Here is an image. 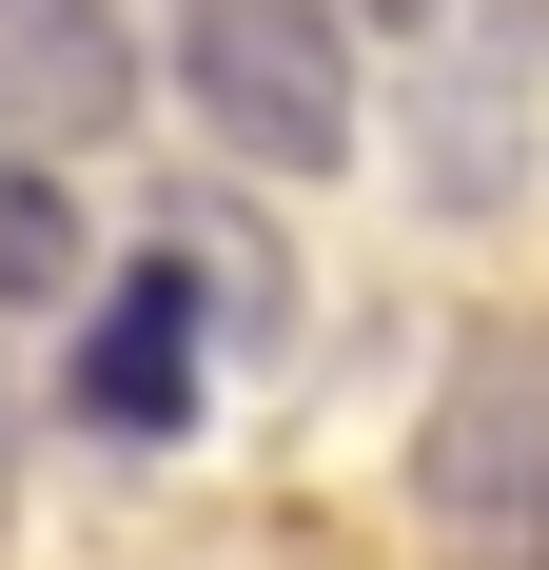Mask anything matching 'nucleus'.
Instances as JSON below:
<instances>
[{
  "instance_id": "f257e3e1",
  "label": "nucleus",
  "mask_w": 549,
  "mask_h": 570,
  "mask_svg": "<svg viewBox=\"0 0 549 570\" xmlns=\"http://www.w3.org/2000/svg\"><path fill=\"white\" fill-rule=\"evenodd\" d=\"M177 99L217 118V158L333 177L353 158V0H177Z\"/></svg>"
},
{
  "instance_id": "f03ea898",
  "label": "nucleus",
  "mask_w": 549,
  "mask_h": 570,
  "mask_svg": "<svg viewBox=\"0 0 549 570\" xmlns=\"http://www.w3.org/2000/svg\"><path fill=\"white\" fill-rule=\"evenodd\" d=\"M412 512L451 531V570H549V335H451Z\"/></svg>"
},
{
  "instance_id": "7ed1b4c3",
  "label": "nucleus",
  "mask_w": 549,
  "mask_h": 570,
  "mask_svg": "<svg viewBox=\"0 0 549 570\" xmlns=\"http://www.w3.org/2000/svg\"><path fill=\"white\" fill-rule=\"evenodd\" d=\"M530 99H549V0H451L432 59H412V177H432V217H510Z\"/></svg>"
},
{
  "instance_id": "20e7f679",
  "label": "nucleus",
  "mask_w": 549,
  "mask_h": 570,
  "mask_svg": "<svg viewBox=\"0 0 549 570\" xmlns=\"http://www.w3.org/2000/svg\"><path fill=\"white\" fill-rule=\"evenodd\" d=\"M138 20L118 0H0V158H99L138 118Z\"/></svg>"
},
{
  "instance_id": "39448f33",
  "label": "nucleus",
  "mask_w": 549,
  "mask_h": 570,
  "mask_svg": "<svg viewBox=\"0 0 549 570\" xmlns=\"http://www.w3.org/2000/svg\"><path fill=\"white\" fill-rule=\"evenodd\" d=\"M79 413H99V433H177V413H197V256H158V276L99 295V335H79Z\"/></svg>"
},
{
  "instance_id": "423d86ee",
  "label": "nucleus",
  "mask_w": 549,
  "mask_h": 570,
  "mask_svg": "<svg viewBox=\"0 0 549 570\" xmlns=\"http://www.w3.org/2000/svg\"><path fill=\"white\" fill-rule=\"evenodd\" d=\"M79 276H99V217L59 197V158H0V295H20V315H59Z\"/></svg>"
},
{
  "instance_id": "0eeeda50",
  "label": "nucleus",
  "mask_w": 549,
  "mask_h": 570,
  "mask_svg": "<svg viewBox=\"0 0 549 570\" xmlns=\"http://www.w3.org/2000/svg\"><path fill=\"white\" fill-rule=\"evenodd\" d=\"M0 492H20V413H0Z\"/></svg>"
},
{
  "instance_id": "6e6552de",
  "label": "nucleus",
  "mask_w": 549,
  "mask_h": 570,
  "mask_svg": "<svg viewBox=\"0 0 549 570\" xmlns=\"http://www.w3.org/2000/svg\"><path fill=\"white\" fill-rule=\"evenodd\" d=\"M373 20H432V0H373Z\"/></svg>"
}]
</instances>
